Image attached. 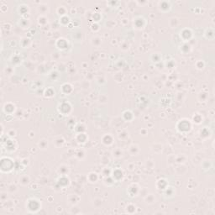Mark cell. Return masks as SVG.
I'll use <instances>...</instances> for the list:
<instances>
[{"instance_id": "cell-6", "label": "cell", "mask_w": 215, "mask_h": 215, "mask_svg": "<svg viewBox=\"0 0 215 215\" xmlns=\"http://www.w3.org/2000/svg\"><path fill=\"white\" fill-rule=\"evenodd\" d=\"M113 155L115 158H120V157L123 156V151L120 149H115L113 151Z\"/></svg>"}, {"instance_id": "cell-5", "label": "cell", "mask_w": 215, "mask_h": 215, "mask_svg": "<svg viewBox=\"0 0 215 215\" xmlns=\"http://www.w3.org/2000/svg\"><path fill=\"white\" fill-rule=\"evenodd\" d=\"M38 146H39V148L41 150H45L47 146H48V142H47L46 140H40L39 144H38Z\"/></svg>"}, {"instance_id": "cell-4", "label": "cell", "mask_w": 215, "mask_h": 215, "mask_svg": "<svg viewBox=\"0 0 215 215\" xmlns=\"http://www.w3.org/2000/svg\"><path fill=\"white\" fill-rule=\"evenodd\" d=\"M45 20H48V18H46L44 14H41V15L38 18V24H39L40 25L43 26V25H45L47 23H48V21H45Z\"/></svg>"}, {"instance_id": "cell-2", "label": "cell", "mask_w": 215, "mask_h": 215, "mask_svg": "<svg viewBox=\"0 0 215 215\" xmlns=\"http://www.w3.org/2000/svg\"><path fill=\"white\" fill-rule=\"evenodd\" d=\"M132 150L134 151L132 155H137L140 153V148H139V146H138L137 145L132 144L130 147H129V152H130Z\"/></svg>"}, {"instance_id": "cell-1", "label": "cell", "mask_w": 215, "mask_h": 215, "mask_svg": "<svg viewBox=\"0 0 215 215\" xmlns=\"http://www.w3.org/2000/svg\"><path fill=\"white\" fill-rule=\"evenodd\" d=\"M20 183L22 185V186H27L29 183H30V176H27V175H23L20 177Z\"/></svg>"}, {"instance_id": "cell-3", "label": "cell", "mask_w": 215, "mask_h": 215, "mask_svg": "<svg viewBox=\"0 0 215 215\" xmlns=\"http://www.w3.org/2000/svg\"><path fill=\"white\" fill-rule=\"evenodd\" d=\"M145 203H148V204H153L155 203V201H156V198L155 197L153 194H147L146 198H145Z\"/></svg>"}]
</instances>
